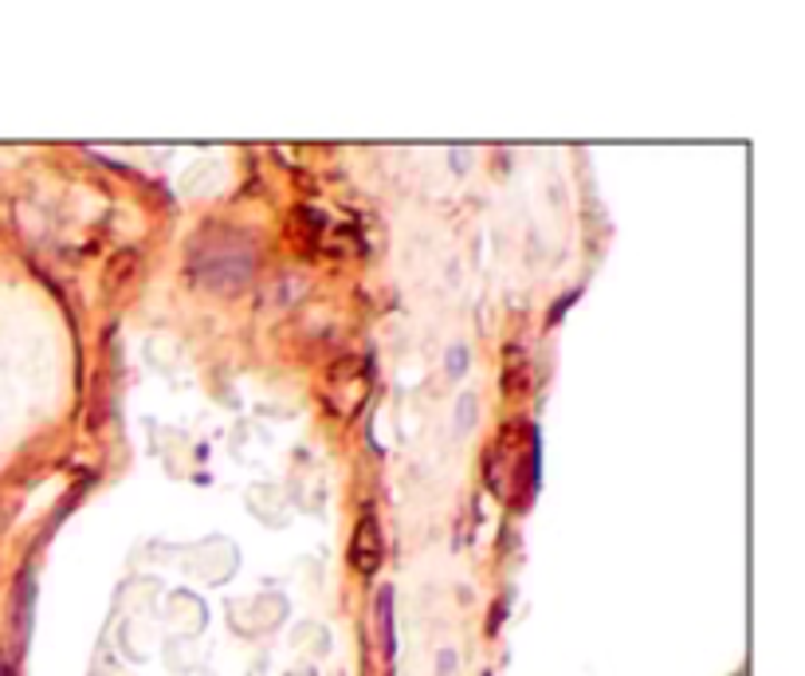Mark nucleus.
<instances>
[{"mask_svg": "<svg viewBox=\"0 0 805 676\" xmlns=\"http://www.w3.org/2000/svg\"><path fill=\"white\" fill-rule=\"evenodd\" d=\"M452 665H457V657H452V653H441V673H452Z\"/></svg>", "mask_w": 805, "mask_h": 676, "instance_id": "nucleus-4", "label": "nucleus"}, {"mask_svg": "<svg viewBox=\"0 0 805 676\" xmlns=\"http://www.w3.org/2000/svg\"><path fill=\"white\" fill-rule=\"evenodd\" d=\"M350 567L357 575H374L382 567V531L370 516L354 527V539H350Z\"/></svg>", "mask_w": 805, "mask_h": 676, "instance_id": "nucleus-1", "label": "nucleus"}, {"mask_svg": "<svg viewBox=\"0 0 805 676\" xmlns=\"http://www.w3.org/2000/svg\"><path fill=\"white\" fill-rule=\"evenodd\" d=\"M0 676H12V668H9V657L0 653Z\"/></svg>", "mask_w": 805, "mask_h": 676, "instance_id": "nucleus-5", "label": "nucleus"}, {"mask_svg": "<svg viewBox=\"0 0 805 676\" xmlns=\"http://www.w3.org/2000/svg\"><path fill=\"white\" fill-rule=\"evenodd\" d=\"M468 366V354H464V346H452V354H449V370L452 374H460V370Z\"/></svg>", "mask_w": 805, "mask_h": 676, "instance_id": "nucleus-3", "label": "nucleus"}, {"mask_svg": "<svg viewBox=\"0 0 805 676\" xmlns=\"http://www.w3.org/2000/svg\"><path fill=\"white\" fill-rule=\"evenodd\" d=\"M377 629H382L385 660H397V629H393V590H377Z\"/></svg>", "mask_w": 805, "mask_h": 676, "instance_id": "nucleus-2", "label": "nucleus"}]
</instances>
